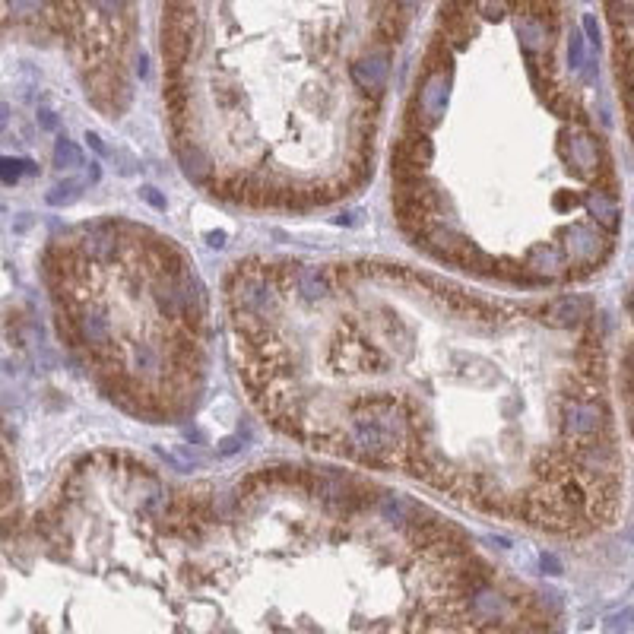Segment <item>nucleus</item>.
Segmentation results:
<instances>
[{"instance_id": "obj_1", "label": "nucleus", "mask_w": 634, "mask_h": 634, "mask_svg": "<svg viewBox=\"0 0 634 634\" xmlns=\"http://www.w3.org/2000/svg\"><path fill=\"white\" fill-rule=\"evenodd\" d=\"M229 302H232V311H235V321H238L241 333L267 324V317H273L279 311V305H283L276 273L254 270V267L238 270L232 286H229Z\"/></svg>"}, {"instance_id": "obj_2", "label": "nucleus", "mask_w": 634, "mask_h": 634, "mask_svg": "<svg viewBox=\"0 0 634 634\" xmlns=\"http://www.w3.org/2000/svg\"><path fill=\"white\" fill-rule=\"evenodd\" d=\"M603 428H609V409L593 400V397H574L565 400L562 406V438L565 441H584L593 435H603Z\"/></svg>"}, {"instance_id": "obj_3", "label": "nucleus", "mask_w": 634, "mask_h": 634, "mask_svg": "<svg viewBox=\"0 0 634 634\" xmlns=\"http://www.w3.org/2000/svg\"><path fill=\"white\" fill-rule=\"evenodd\" d=\"M558 248H562V254L568 257V264L593 270L596 264H603V260H606L612 241L603 232H596L593 226H584V222H571V226L562 232V245H558Z\"/></svg>"}, {"instance_id": "obj_4", "label": "nucleus", "mask_w": 634, "mask_h": 634, "mask_svg": "<svg viewBox=\"0 0 634 634\" xmlns=\"http://www.w3.org/2000/svg\"><path fill=\"white\" fill-rule=\"evenodd\" d=\"M558 156H562L568 165H574V172L581 178H593L603 169L600 165V140H596L587 124H577L571 130H565L562 140H558Z\"/></svg>"}, {"instance_id": "obj_5", "label": "nucleus", "mask_w": 634, "mask_h": 634, "mask_svg": "<svg viewBox=\"0 0 634 634\" xmlns=\"http://www.w3.org/2000/svg\"><path fill=\"white\" fill-rule=\"evenodd\" d=\"M67 333H73L77 337L80 346L92 349V352H108L111 346V324H108V317L96 308H89V305H80L77 314L70 317V324H67Z\"/></svg>"}, {"instance_id": "obj_6", "label": "nucleus", "mask_w": 634, "mask_h": 634, "mask_svg": "<svg viewBox=\"0 0 634 634\" xmlns=\"http://www.w3.org/2000/svg\"><path fill=\"white\" fill-rule=\"evenodd\" d=\"M387 70H390V51L375 48V51L362 54V58L349 67V77L362 92H368V96L378 102L384 96V86H387Z\"/></svg>"}, {"instance_id": "obj_7", "label": "nucleus", "mask_w": 634, "mask_h": 634, "mask_svg": "<svg viewBox=\"0 0 634 634\" xmlns=\"http://www.w3.org/2000/svg\"><path fill=\"white\" fill-rule=\"evenodd\" d=\"M520 267H524V273L533 283H543V279H562L568 273V257L562 254V248L552 245V241H539V245L527 251Z\"/></svg>"}, {"instance_id": "obj_8", "label": "nucleus", "mask_w": 634, "mask_h": 634, "mask_svg": "<svg viewBox=\"0 0 634 634\" xmlns=\"http://www.w3.org/2000/svg\"><path fill=\"white\" fill-rule=\"evenodd\" d=\"M539 314H543V321L549 327L568 330V327H577L581 321H587V317H593V305L584 295H562V298H555V302L539 308Z\"/></svg>"}, {"instance_id": "obj_9", "label": "nucleus", "mask_w": 634, "mask_h": 634, "mask_svg": "<svg viewBox=\"0 0 634 634\" xmlns=\"http://www.w3.org/2000/svg\"><path fill=\"white\" fill-rule=\"evenodd\" d=\"M466 612H470L473 622L492 625V622H505L511 615V600L501 596L498 590H492L489 584H479L470 590V603H466Z\"/></svg>"}, {"instance_id": "obj_10", "label": "nucleus", "mask_w": 634, "mask_h": 634, "mask_svg": "<svg viewBox=\"0 0 634 634\" xmlns=\"http://www.w3.org/2000/svg\"><path fill=\"white\" fill-rule=\"evenodd\" d=\"M115 251H118L115 226H89L77 241V254L83 264H111Z\"/></svg>"}, {"instance_id": "obj_11", "label": "nucleus", "mask_w": 634, "mask_h": 634, "mask_svg": "<svg viewBox=\"0 0 634 634\" xmlns=\"http://www.w3.org/2000/svg\"><path fill=\"white\" fill-rule=\"evenodd\" d=\"M514 29H517V39H520L524 54L536 58L539 51H549L552 35H558V16L555 20H539V16H533V13H524V16H517Z\"/></svg>"}, {"instance_id": "obj_12", "label": "nucleus", "mask_w": 634, "mask_h": 634, "mask_svg": "<svg viewBox=\"0 0 634 634\" xmlns=\"http://www.w3.org/2000/svg\"><path fill=\"white\" fill-rule=\"evenodd\" d=\"M292 283H295L298 298L308 305L327 302V298L333 295V273L327 267H295Z\"/></svg>"}, {"instance_id": "obj_13", "label": "nucleus", "mask_w": 634, "mask_h": 634, "mask_svg": "<svg viewBox=\"0 0 634 634\" xmlns=\"http://www.w3.org/2000/svg\"><path fill=\"white\" fill-rule=\"evenodd\" d=\"M587 210L593 216V222L600 229H606L609 235H615L622 229V207H619V200H615L609 191L603 188H596L590 197H587Z\"/></svg>"}, {"instance_id": "obj_14", "label": "nucleus", "mask_w": 634, "mask_h": 634, "mask_svg": "<svg viewBox=\"0 0 634 634\" xmlns=\"http://www.w3.org/2000/svg\"><path fill=\"white\" fill-rule=\"evenodd\" d=\"M378 511H381L384 520H390V524H397V527H406V530L413 527L419 520V514H422L416 501H409L403 495H394V492H384L378 498Z\"/></svg>"}, {"instance_id": "obj_15", "label": "nucleus", "mask_w": 634, "mask_h": 634, "mask_svg": "<svg viewBox=\"0 0 634 634\" xmlns=\"http://www.w3.org/2000/svg\"><path fill=\"white\" fill-rule=\"evenodd\" d=\"M178 159H181V169L184 175H188L194 184H203L210 178V159L203 156V149L197 143H188V146H178Z\"/></svg>"}, {"instance_id": "obj_16", "label": "nucleus", "mask_w": 634, "mask_h": 634, "mask_svg": "<svg viewBox=\"0 0 634 634\" xmlns=\"http://www.w3.org/2000/svg\"><path fill=\"white\" fill-rule=\"evenodd\" d=\"M378 32H381V39H384L387 45L403 39V32H406V16H403V7L397 4V0H390V4L378 13Z\"/></svg>"}, {"instance_id": "obj_17", "label": "nucleus", "mask_w": 634, "mask_h": 634, "mask_svg": "<svg viewBox=\"0 0 634 634\" xmlns=\"http://www.w3.org/2000/svg\"><path fill=\"white\" fill-rule=\"evenodd\" d=\"M162 368H165V359H162V349L159 346L140 343L134 349V371H137V375H159Z\"/></svg>"}, {"instance_id": "obj_18", "label": "nucleus", "mask_w": 634, "mask_h": 634, "mask_svg": "<svg viewBox=\"0 0 634 634\" xmlns=\"http://www.w3.org/2000/svg\"><path fill=\"white\" fill-rule=\"evenodd\" d=\"M39 165L32 159H0V181L4 184H16L23 175H35Z\"/></svg>"}, {"instance_id": "obj_19", "label": "nucleus", "mask_w": 634, "mask_h": 634, "mask_svg": "<svg viewBox=\"0 0 634 634\" xmlns=\"http://www.w3.org/2000/svg\"><path fill=\"white\" fill-rule=\"evenodd\" d=\"M54 165H58V169H77V165H83L80 146L67 137H61L58 146H54Z\"/></svg>"}, {"instance_id": "obj_20", "label": "nucleus", "mask_w": 634, "mask_h": 634, "mask_svg": "<svg viewBox=\"0 0 634 634\" xmlns=\"http://www.w3.org/2000/svg\"><path fill=\"white\" fill-rule=\"evenodd\" d=\"M470 7H473V13H479L482 20H489V23H501L511 13L508 0H470Z\"/></svg>"}, {"instance_id": "obj_21", "label": "nucleus", "mask_w": 634, "mask_h": 634, "mask_svg": "<svg viewBox=\"0 0 634 634\" xmlns=\"http://www.w3.org/2000/svg\"><path fill=\"white\" fill-rule=\"evenodd\" d=\"M48 7V0H7V10L13 16H20V20H35V16H42Z\"/></svg>"}, {"instance_id": "obj_22", "label": "nucleus", "mask_w": 634, "mask_h": 634, "mask_svg": "<svg viewBox=\"0 0 634 634\" xmlns=\"http://www.w3.org/2000/svg\"><path fill=\"white\" fill-rule=\"evenodd\" d=\"M587 61V39L581 35V29H571V39H568V64L571 70H581Z\"/></svg>"}, {"instance_id": "obj_23", "label": "nucleus", "mask_w": 634, "mask_h": 634, "mask_svg": "<svg viewBox=\"0 0 634 634\" xmlns=\"http://www.w3.org/2000/svg\"><path fill=\"white\" fill-rule=\"evenodd\" d=\"M77 197H80V181H64L48 194V203L51 207H67V203H73Z\"/></svg>"}, {"instance_id": "obj_24", "label": "nucleus", "mask_w": 634, "mask_h": 634, "mask_svg": "<svg viewBox=\"0 0 634 634\" xmlns=\"http://www.w3.org/2000/svg\"><path fill=\"white\" fill-rule=\"evenodd\" d=\"M92 4H96V10L105 13V16H121L124 7H127V0H92Z\"/></svg>"}, {"instance_id": "obj_25", "label": "nucleus", "mask_w": 634, "mask_h": 634, "mask_svg": "<svg viewBox=\"0 0 634 634\" xmlns=\"http://www.w3.org/2000/svg\"><path fill=\"white\" fill-rule=\"evenodd\" d=\"M539 568H543L546 574H552V577H558V574L565 571L562 562H558V558H555L552 552H543V555H539Z\"/></svg>"}, {"instance_id": "obj_26", "label": "nucleus", "mask_w": 634, "mask_h": 634, "mask_svg": "<svg viewBox=\"0 0 634 634\" xmlns=\"http://www.w3.org/2000/svg\"><path fill=\"white\" fill-rule=\"evenodd\" d=\"M581 26H584V32H587V42H590L593 48H600V26H596V20H593L590 13L584 16V23H581Z\"/></svg>"}, {"instance_id": "obj_27", "label": "nucleus", "mask_w": 634, "mask_h": 634, "mask_svg": "<svg viewBox=\"0 0 634 634\" xmlns=\"http://www.w3.org/2000/svg\"><path fill=\"white\" fill-rule=\"evenodd\" d=\"M140 197L149 203V207H156V210H165V197L156 191V188H140Z\"/></svg>"}, {"instance_id": "obj_28", "label": "nucleus", "mask_w": 634, "mask_h": 634, "mask_svg": "<svg viewBox=\"0 0 634 634\" xmlns=\"http://www.w3.org/2000/svg\"><path fill=\"white\" fill-rule=\"evenodd\" d=\"M241 451V438H226V441H219V457H229Z\"/></svg>"}, {"instance_id": "obj_29", "label": "nucleus", "mask_w": 634, "mask_h": 634, "mask_svg": "<svg viewBox=\"0 0 634 634\" xmlns=\"http://www.w3.org/2000/svg\"><path fill=\"white\" fill-rule=\"evenodd\" d=\"M86 140H89V146H92V149H96V153H99V156H108V153H111V149H108V146L102 143V137H99V134H89Z\"/></svg>"}, {"instance_id": "obj_30", "label": "nucleus", "mask_w": 634, "mask_h": 634, "mask_svg": "<svg viewBox=\"0 0 634 634\" xmlns=\"http://www.w3.org/2000/svg\"><path fill=\"white\" fill-rule=\"evenodd\" d=\"M207 241H210V248H226V232H210Z\"/></svg>"}, {"instance_id": "obj_31", "label": "nucleus", "mask_w": 634, "mask_h": 634, "mask_svg": "<svg viewBox=\"0 0 634 634\" xmlns=\"http://www.w3.org/2000/svg\"><path fill=\"white\" fill-rule=\"evenodd\" d=\"M42 127L54 130V127H58V118H54V115H51V111H42Z\"/></svg>"}, {"instance_id": "obj_32", "label": "nucleus", "mask_w": 634, "mask_h": 634, "mask_svg": "<svg viewBox=\"0 0 634 634\" xmlns=\"http://www.w3.org/2000/svg\"><path fill=\"white\" fill-rule=\"evenodd\" d=\"M149 61H146V54H140L137 58V73H140V80H146V73H149V67H146Z\"/></svg>"}, {"instance_id": "obj_33", "label": "nucleus", "mask_w": 634, "mask_h": 634, "mask_svg": "<svg viewBox=\"0 0 634 634\" xmlns=\"http://www.w3.org/2000/svg\"><path fill=\"white\" fill-rule=\"evenodd\" d=\"M99 175H102V169H99V162H89V181L96 184L99 181Z\"/></svg>"}, {"instance_id": "obj_34", "label": "nucleus", "mask_w": 634, "mask_h": 634, "mask_svg": "<svg viewBox=\"0 0 634 634\" xmlns=\"http://www.w3.org/2000/svg\"><path fill=\"white\" fill-rule=\"evenodd\" d=\"M7 121H10V108H7L4 102H0V130L7 127Z\"/></svg>"}, {"instance_id": "obj_35", "label": "nucleus", "mask_w": 634, "mask_h": 634, "mask_svg": "<svg viewBox=\"0 0 634 634\" xmlns=\"http://www.w3.org/2000/svg\"><path fill=\"white\" fill-rule=\"evenodd\" d=\"M337 222H340V226H356L359 219H356V213H346V216H340Z\"/></svg>"}, {"instance_id": "obj_36", "label": "nucleus", "mask_w": 634, "mask_h": 634, "mask_svg": "<svg viewBox=\"0 0 634 634\" xmlns=\"http://www.w3.org/2000/svg\"><path fill=\"white\" fill-rule=\"evenodd\" d=\"M397 4H400L403 10H413V7H419V4H422V0H397Z\"/></svg>"}]
</instances>
